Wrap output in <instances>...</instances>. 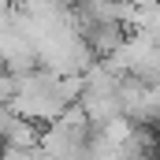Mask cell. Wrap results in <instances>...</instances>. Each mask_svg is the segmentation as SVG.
<instances>
[{"instance_id":"1","label":"cell","mask_w":160,"mask_h":160,"mask_svg":"<svg viewBox=\"0 0 160 160\" xmlns=\"http://www.w3.org/2000/svg\"><path fill=\"white\" fill-rule=\"evenodd\" d=\"M127 30H130V26H123V22H86V19H78V34L86 38V45L93 48V56H97V60L112 56L123 41L130 38Z\"/></svg>"},{"instance_id":"6","label":"cell","mask_w":160,"mask_h":160,"mask_svg":"<svg viewBox=\"0 0 160 160\" xmlns=\"http://www.w3.org/2000/svg\"><path fill=\"white\" fill-rule=\"evenodd\" d=\"M157 41H160V38H157Z\"/></svg>"},{"instance_id":"5","label":"cell","mask_w":160,"mask_h":160,"mask_svg":"<svg viewBox=\"0 0 160 160\" xmlns=\"http://www.w3.org/2000/svg\"><path fill=\"white\" fill-rule=\"evenodd\" d=\"M130 4H149V0H130Z\"/></svg>"},{"instance_id":"3","label":"cell","mask_w":160,"mask_h":160,"mask_svg":"<svg viewBox=\"0 0 160 160\" xmlns=\"http://www.w3.org/2000/svg\"><path fill=\"white\" fill-rule=\"evenodd\" d=\"M15 123H19V112L11 108V104H0V145L11 138V130H15Z\"/></svg>"},{"instance_id":"2","label":"cell","mask_w":160,"mask_h":160,"mask_svg":"<svg viewBox=\"0 0 160 160\" xmlns=\"http://www.w3.org/2000/svg\"><path fill=\"white\" fill-rule=\"evenodd\" d=\"M130 30H138V34H149V38H160V0H149V4H134V19H130Z\"/></svg>"},{"instance_id":"4","label":"cell","mask_w":160,"mask_h":160,"mask_svg":"<svg viewBox=\"0 0 160 160\" xmlns=\"http://www.w3.org/2000/svg\"><path fill=\"white\" fill-rule=\"evenodd\" d=\"M22 0H0V11H8V8H19Z\"/></svg>"}]
</instances>
